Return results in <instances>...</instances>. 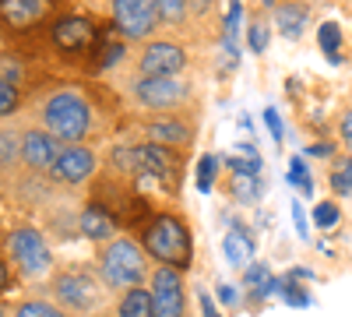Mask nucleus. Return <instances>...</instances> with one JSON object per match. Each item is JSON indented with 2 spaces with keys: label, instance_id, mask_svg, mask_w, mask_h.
Returning <instances> with one entry per match:
<instances>
[{
  "label": "nucleus",
  "instance_id": "nucleus-1",
  "mask_svg": "<svg viewBox=\"0 0 352 317\" xmlns=\"http://www.w3.org/2000/svg\"><path fill=\"white\" fill-rule=\"evenodd\" d=\"M39 124L43 131H50L60 145H81L92 134V106L78 89H56L43 99L39 109Z\"/></svg>",
  "mask_w": 352,
  "mask_h": 317
},
{
  "label": "nucleus",
  "instance_id": "nucleus-2",
  "mask_svg": "<svg viewBox=\"0 0 352 317\" xmlns=\"http://www.w3.org/2000/svg\"><path fill=\"white\" fill-rule=\"evenodd\" d=\"M102 282L109 285V293H127L138 289L152 278V265H148V254L134 237H116L109 243H102L99 250V261H96Z\"/></svg>",
  "mask_w": 352,
  "mask_h": 317
},
{
  "label": "nucleus",
  "instance_id": "nucleus-3",
  "mask_svg": "<svg viewBox=\"0 0 352 317\" xmlns=\"http://www.w3.org/2000/svg\"><path fill=\"white\" fill-rule=\"evenodd\" d=\"M141 247L155 265L187 272L190 257H194V240H190L187 219L176 215V212H155L152 226L144 229V237H141Z\"/></svg>",
  "mask_w": 352,
  "mask_h": 317
},
{
  "label": "nucleus",
  "instance_id": "nucleus-4",
  "mask_svg": "<svg viewBox=\"0 0 352 317\" xmlns=\"http://www.w3.org/2000/svg\"><path fill=\"white\" fill-rule=\"evenodd\" d=\"M106 293H109V285L102 282L99 268H88V265H71L50 278L53 303L64 310H74V314H96L106 303Z\"/></svg>",
  "mask_w": 352,
  "mask_h": 317
},
{
  "label": "nucleus",
  "instance_id": "nucleus-5",
  "mask_svg": "<svg viewBox=\"0 0 352 317\" xmlns=\"http://www.w3.org/2000/svg\"><path fill=\"white\" fill-rule=\"evenodd\" d=\"M4 247H8V261H14L25 278H43V275H50V268H53V250H50V243L43 240V233H39L36 226H28V222L11 226L8 237H4Z\"/></svg>",
  "mask_w": 352,
  "mask_h": 317
},
{
  "label": "nucleus",
  "instance_id": "nucleus-6",
  "mask_svg": "<svg viewBox=\"0 0 352 317\" xmlns=\"http://www.w3.org/2000/svg\"><path fill=\"white\" fill-rule=\"evenodd\" d=\"M50 39L64 56H78V61H99V53H102V36L81 14H67L60 21H53Z\"/></svg>",
  "mask_w": 352,
  "mask_h": 317
},
{
  "label": "nucleus",
  "instance_id": "nucleus-7",
  "mask_svg": "<svg viewBox=\"0 0 352 317\" xmlns=\"http://www.w3.org/2000/svg\"><path fill=\"white\" fill-rule=\"evenodd\" d=\"M131 96L141 109L152 113H180V106L190 99V85L184 78H138L131 85Z\"/></svg>",
  "mask_w": 352,
  "mask_h": 317
},
{
  "label": "nucleus",
  "instance_id": "nucleus-8",
  "mask_svg": "<svg viewBox=\"0 0 352 317\" xmlns=\"http://www.w3.org/2000/svg\"><path fill=\"white\" fill-rule=\"evenodd\" d=\"M159 21H162V14H159V4H152V0H116L113 4V25L124 43L152 39Z\"/></svg>",
  "mask_w": 352,
  "mask_h": 317
},
{
  "label": "nucleus",
  "instance_id": "nucleus-9",
  "mask_svg": "<svg viewBox=\"0 0 352 317\" xmlns=\"http://www.w3.org/2000/svg\"><path fill=\"white\" fill-rule=\"evenodd\" d=\"M148 289H152V300H155V317H187L190 314L184 272L155 265L152 278H148Z\"/></svg>",
  "mask_w": 352,
  "mask_h": 317
},
{
  "label": "nucleus",
  "instance_id": "nucleus-10",
  "mask_svg": "<svg viewBox=\"0 0 352 317\" xmlns=\"http://www.w3.org/2000/svg\"><path fill=\"white\" fill-rule=\"evenodd\" d=\"M138 71H141V78H180V71H187V50L169 39L144 43Z\"/></svg>",
  "mask_w": 352,
  "mask_h": 317
},
{
  "label": "nucleus",
  "instance_id": "nucleus-11",
  "mask_svg": "<svg viewBox=\"0 0 352 317\" xmlns=\"http://www.w3.org/2000/svg\"><path fill=\"white\" fill-rule=\"evenodd\" d=\"M60 152H64V145L50 131H43V127L21 131V162L32 169V173H53Z\"/></svg>",
  "mask_w": 352,
  "mask_h": 317
},
{
  "label": "nucleus",
  "instance_id": "nucleus-12",
  "mask_svg": "<svg viewBox=\"0 0 352 317\" xmlns=\"http://www.w3.org/2000/svg\"><path fill=\"white\" fill-rule=\"evenodd\" d=\"M92 173H96V152L85 145H67L50 177L60 187H81L85 180H92Z\"/></svg>",
  "mask_w": 352,
  "mask_h": 317
},
{
  "label": "nucleus",
  "instance_id": "nucleus-13",
  "mask_svg": "<svg viewBox=\"0 0 352 317\" xmlns=\"http://www.w3.org/2000/svg\"><path fill=\"white\" fill-rule=\"evenodd\" d=\"M148 134V145H159V149H187V141L194 138V127L184 124L180 113H173V117H162L155 124L144 127Z\"/></svg>",
  "mask_w": 352,
  "mask_h": 317
},
{
  "label": "nucleus",
  "instance_id": "nucleus-14",
  "mask_svg": "<svg viewBox=\"0 0 352 317\" xmlns=\"http://www.w3.org/2000/svg\"><path fill=\"white\" fill-rule=\"evenodd\" d=\"M113 317H155V300L148 285H138V289H127L116 296Z\"/></svg>",
  "mask_w": 352,
  "mask_h": 317
},
{
  "label": "nucleus",
  "instance_id": "nucleus-15",
  "mask_svg": "<svg viewBox=\"0 0 352 317\" xmlns=\"http://www.w3.org/2000/svg\"><path fill=\"white\" fill-rule=\"evenodd\" d=\"M78 226L85 229L88 240H99V243L116 240V219H113L106 208H99V205H88V208L81 212V222H78Z\"/></svg>",
  "mask_w": 352,
  "mask_h": 317
},
{
  "label": "nucleus",
  "instance_id": "nucleus-16",
  "mask_svg": "<svg viewBox=\"0 0 352 317\" xmlns=\"http://www.w3.org/2000/svg\"><path fill=\"white\" fill-rule=\"evenodd\" d=\"M8 317H67V310H64V307H56L53 300H39V296H32V300L14 303V310H11Z\"/></svg>",
  "mask_w": 352,
  "mask_h": 317
},
{
  "label": "nucleus",
  "instance_id": "nucleus-17",
  "mask_svg": "<svg viewBox=\"0 0 352 317\" xmlns=\"http://www.w3.org/2000/svg\"><path fill=\"white\" fill-rule=\"evenodd\" d=\"M226 257L232 265H247L254 257V240L243 233V229H232V233L226 237Z\"/></svg>",
  "mask_w": 352,
  "mask_h": 317
},
{
  "label": "nucleus",
  "instance_id": "nucleus-18",
  "mask_svg": "<svg viewBox=\"0 0 352 317\" xmlns=\"http://www.w3.org/2000/svg\"><path fill=\"white\" fill-rule=\"evenodd\" d=\"M18 159H21V134H14L11 127H4V134H0V162H4L8 177L14 173Z\"/></svg>",
  "mask_w": 352,
  "mask_h": 317
},
{
  "label": "nucleus",
  "instance_id": "nucleus-19",
  "mask_svg": "<svg viewBox=\"0 0 352 317\" xmlns=\"http://www.w3.org/2000/svg\"><path fill=\"white\" fill-rule=\"evenodd\" d=\"M43 11H46V8L39 4V0H14V4L4 8V18L18 25V21H32V18H39Z\"/></svg>",
  "mask_w": 352,
  "mask_h": 317
},
{
  "label": "nucleus",
  "instance_id": "nucleus-20",
  "mask_svg": "<svg viewBox=\"0 0 352 317\" xmlns=\"http://www.w3.org/2000/svg\"><path fill=\"white\" fill-rule=\"evenodd\" d=\"M275 18H278V28L285 36H300V28H303V21H307V11L303 8H278L275 11Z\"/></svg>",
  "mask_w": 352,
  "mask_h": 317
},
{
  "label": "nucleus",
  "instance_id": "nucleus-21",
  "mask_svg": "<svg viewBox=\"0 0 352 317\" xmlns=\"http://www.w3.org/2000/svg\"><path fill=\"white\" fill-rule=\"evenodd\" d=\"M331 184H335V187H338L342 194H352V155H349V159H345V162H342V166L335 169Z\"/></svg>",
  "mask_w": 352,
  "mask_h": 317
},
{
  "label": "nucleus",
  "instance_id": "nucleus-22",
  "mask_svg": "<svg viewBox=\"0 0 352 317\" xmlns=\"http://www.w3.org/2000/svg\"><path fill=\"white\" fill-rule=\"evenodd\" d=\"M159 14H162L166 21H184V18H187V4H180V0H162Z\"/></svg>",
  "mask_w": 352,
  "mask_h": 317
},
{
  "label": "nucleus",
  "instance_id": "nucleus-23",
  "mask_svg": "<svg viewBox=\"0 0 352 317\" xmlns=\"http://www.w3.org/2000/svg\"><path fill=\"white\" fill-rule=\"evenodd\" d=\"M14 106H18V89H14V85H0V113L11 117Z\"/></svg>",
  "mask_w": 352,
  "mask_h": 317
},
{
  "label": "nucleus",
  "instance_id": "nucleus-24",
  "mask_svg": "<svg viewBox=\"0 0 352 317\" xmlns=\"http://www.w3.org/2000/svg\"><path fill=\"white\" fill-rule=\"evenodd\" d=\"M338 219V208L335 205H317V212H314V222L317 226H331Z\"/></svg>",
  "mask_w": 352,
  "mask_h": 317
},
{
  "label": "nucleus",
  "instance_id": "nucleus-25",
  "mask_svg": "<svg viewBox=\"0 0 352 317\" xmlns=\"http://www.w3.org/2000/svg\"><path fill=\"white\" fill-rule=\"evenodd\" d=\"M212 177H215V159H212V155H204V159H201V190H208Z\"/></svg>",
  "mask_w": 352,
  "mask_h": 317
},
{
  "label": "nucleus",
  "instance_id": "nucleus-26",
  "mask_svg": "<svg viewBox=\"0 0 352 317\" xmlns=\"http://www.w3.org/2000/svg\"><path fill=\"white\" fill-rule=\"evenodd\" d=\"M338 134H342V145L352 152V109L342 117V124H338Z\"/></svg>",
  "mask_w": 352,
  "mask_h": 317
},
{
  "label": "nucleus",
  "instance_id": "nucleus-27",
  "mask_svg": "<svg viewBox=\"0 0 352 317\" xmlns=\"http://www.w3.org/2000/svg\"><path fill=\"white\" fill-rule=\"evenodd\" d=\"M250 46H254V53H264V46H268V43H264V28L261 25L250 28Z\"/></svg>",
  "mask_w": 352,
  "mask_h": 317
},
{
  "label": "nucleus",
  "instance_id": "nucleus-28",
  "mask_svg": "<svg viewBox=\"0 0 352 317\" xmlns=\"http://www.w3.org/2000/svg\"><path fill=\"white\" fill-rule=\"evenodd\" d=\"M335 43H338V28H335V25H328V28H320V46H328V50H331Z\"/></svg>",
  "mask_w": 352,
  "mask_h": 317
},
{
  "label": "nucleus",
  "instance_id": "nucleus-29",
  "mask_svg": "<svg viewBox=\"0 0 352 317\" xmlns=\"http://www.w3.org/2000/svg\"><path fill=\"white\" fill-rule=\"evenodd\" d=\"M264 117H268V127H272V134H275V141H278V138H282V124H278V117H275L272 109L264 113Z\"/></svg>",
  "mask_w": 352,
  "mask_h": 317
},
{
  "label": "nucleus",
  "instance_id": "nucleus-30",
  "mask_svg": "<svg viewBox=\"0 0 352 317\" xmlns=\"http://www.w3.org/2000/svg\"><path fill=\"white\" fill-rule=\"evenodd\" d=\"M201 303H204V317H219V314H215V307H212V300H208V296H201Z\"/></svg>",
  "mask_w": 352,
  "mask_h": 317
}]
</instances>
